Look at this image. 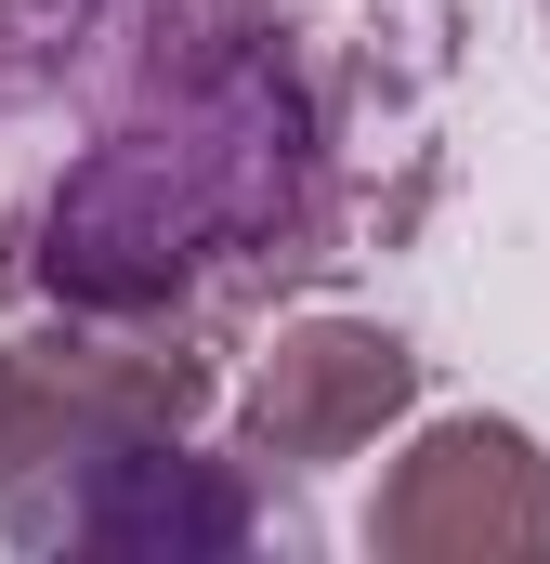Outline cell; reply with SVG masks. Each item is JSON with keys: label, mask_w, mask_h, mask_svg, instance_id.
Instances as JSON below:
<instances>
[{"label": "cell", "mask_w": 550, "mask_h": 564, "mask_svg": "<svg viewBox=\"0 0 550 564\" xmlns=\"http://www.w3.org/2000/svg\"><path fill=\"white\" fill-rule=\"evenodd\" d=\"M419 408V355L381 328V315H301L275 328L263 381H250V446L263 459H354Z\"/></svg>", "instance_id": "obj_2"}, {"label": "cell", "mask_w": 550, "mask_h": 564, "mask_svg": "<svg viewBox=\"0 0 550 564\" xmlns=\"http://www.w3.org/2000/svg\"><path fill=\"white\" fill-rule=\"evenodd\" d=\"M367 552L394 564H550V459L525 421H432L381 473Z\"/></svg>", "instance_id": "obj_1"}, {"label": "cell", "mask_w": 550, "mask_h": 564, "mask_svg": "<svg viewBox=\"0 0 550 564\" xmlns=\"http://www.w3.org/2000/svg\"><path fill=\"white\" fill-rule=\"evenodd\" d=\"M197 408L184 355H0V499L53 459H119Z\"/></svg>", "instance_id": "obj_3"}]
</instances>
